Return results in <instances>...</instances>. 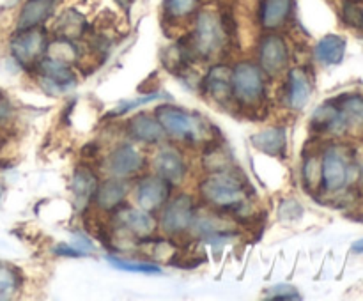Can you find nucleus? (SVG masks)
<instances>
[{"mask_svg":"<svg viewBox=\"0 0 363 301\" xmlns=\"http://www.w3.org/2000/svg\"><path fill=\"white\" fill-rule=\"evenodd\" d=\"M312 94V85L311 78H308L307 71L301 67H293L289 69L287 74V89H286V98L287 103L293 110L305 108Z\"/></svg>","mask_w":363,"mask_h":301,"instance_id":"nucleus-17","label":"nucleus"},{"mask_svg":"<svg viewBox=\"0 0 363 301\" xmlns=\"http://www.w3.org/2000/svg\"><path fill=\"white\" fill-rule=\"evenodd\" d=\"M264 297L266 300H300L301 296L293 285L282 283V285H275L266 290Z\"/></svg>","mask_w":363,"mask_h":301,"instance_id":"nucleus-29","label":"nucleus"},{"mask_svg":"<svg viewBox=\"0 0 363 301\" xmlns=\"http://www.w3.org/2000/svg\"><path fill=\"white\" fill-rule=\"evenodd\" d=\"M202 198L218 209H238L247 205V190L240 177L230 170H216L199 186Z\"/></svg>","mask_w":363,"mask_h":301,"instance_id":"nucleus-1","label":"nucleus"},{"mask_svg":"<svg viewBox=\"0 0 363 301\" xmlns=\"http://www.w3.org/2000/svg\"><path fill=\"white\" fill-rule=\"evenodd\" d=\"M105 259L112 268L121 269V271L142 273V275H160V273H162V269H160L156 264H152V262L128 261V259L116 257V255H106Z\"/></svg>","mask_w":363,"mask_h":301,"instance_id":"nucleus-24","label":"nucleus"},{"mask_svg":"<svg viewBox=\"0 0 363 301\" xmlns=\"http://www.w3.org/2000/svg\"><path fill=\"white\" fill-rule=\"evenodd\" d=\"M342 16H344V20L351 25V27H357V28H360V30H363V9L362 7L354 6V4H350V2L344 4Z\"/></svg>","mask_w":363,"mask_h":301,"instance_id":"nucleus-31","label":"nucleus"},{"mask_svg":"<svg viewBox=\"0 0 363 301\" xmlns=\"http://www.w3.org/2000/svg\"><path fill=\"white\" fill-rule=\"evenodd\" d=\"M315 59L325 66L340 64L346 53V39L337 34H328L315 45Z\"/></svg>","mask_w":363,"mask_h":301,"instance_id":"nucleus-22","label":"nucleus"},{"mask_svg":"<svg viewBox=\"0 0 363 301\" xmlns=\"http://www.w3.org/2000/svg\"><path fill=\"white\" fill-rule=\"evenodd\" d=\"M57 0H27L18 14V30L39 27L55 9Z\"/></svg>","mask_w":363,"mask_h":301,"instance_id":"nucleus-19","label":"nucleus"},{"mask_svg":"<svg viewBox=\"0 0 363 301\" xmlns=\"http://www.w3.org/2000/svg\"><path fill=\"white\" fill-rule=\"evenodd\" d=\"M339 108L342 110L344 117L347 120V126H353V124H363V98L362 96L351 94L344 96L339 99Z\"/></svg>","mask_w":363,"mask_h":301,"instance_id":"nucleus-27","label":"nucleus"},{"mask_svg":"<svg viewBox=\"0 0 363 301\" xmlns=\"http://www.w3.org/2000/svg\"><path fill=\"white\" fill-rule=\"evenodd\" d=\"M20 285L21 278L16 269L7 264H0V301L16 296Z\"/></svg>","mask_w":363,"mask_h":301,"instance_id":"nucleus-25","label":"nucleus"},{"mask_svg":"<svg viewBox=\"0 0 363 301\" xmlns=\"http://www.w3.org/2000/svg\"><path fill=\"white\" fill-rule=\"evenodd\" d=\"M321 188L326 193H335L350 184L354 172V159L350 151L332 145L321 156Z\"/></svg>","mask_w":363,"mask_h":301,"instance_id":"nucleus-2","label":"nucleus"},{"mask_svg":"<svg viewBox=\"0 0 363 301\" xmlns=\"http://www.w3.org/2000/svg\"><path fill=\"white\" fill-rule=\"evenodd\" d=\"M116 222H119L124 230L138 237L151 236L156 227L155 218L142 208H119L116 212Z\"/></svg>","mask_w":363,"mask_h":301,"instance_id":"nucleus-13","label":"nucleus"},{"mask_svg":"<svg viewBox=\"0 0 363 301\" xmlns=\"http://www.w3.org/2000/svg\"><path fill=\"white\" fill-rule=\"evenodd\" d=\"M353 250H354V251H363V239L358 241V243H354Z\"/></svg>","mask_w":363,"mask_h":301,"instance_id":"nucleus-35","label":"nucleus"},{"mask_svg":"<svg viewBox=\"0 0 363 301\" xmlns=\"http://www.w3.org/2000/svg\"><path fill=\"white\" fill-rule=\"evenodd\" d=\"M199 0H165V13L170 18H184L197 7Z\"/></svg>","mask_w":363,"mask_h":301,"instance_id":"nucleus-28","label":"nucleus"},{"mask_svg":"<svg viewBox=\"0 0 363 301\" xmlns=\"http://www.w3.org/2000/svg\"><path fill=\"white\" fill-rule=\"evenodd\" d=\"M169 193V181L160 176H149L144 177L135 188V200H137L138 208L145 209V211H155V209L162 208L165 204Z\"/></svg>","mask_w":363,"mask_h":301,"instance_id":"nucleus-11","label":"nucleus"},{"mask_svg":"<svg viewBox=\"0 0 363 301\" xmlns=\"http://www.w3.org/2000/svg\"><path fill=\"white\" fill-rule=\"evenodd\" d=\"M2 197H4V186L2 183H0V200H2Z\"/></svg>","mask_w":363,"mask_h":301,"instance_id":"nucleus-36","label":"nucleus"},{"mask_svg":"<svg viewBox=\"0 0 363 301\" xmlns=\"http://www.w3.org/2000/svg\"><path fill=\"white\" fill-rule=\"evenodd\" d=\"M156 119L160 120L165 133L179 140H201L206 137V120L177 106H158Z\"/></svg>","mask_w":363,"mask_h":301,"instance_id":"nucleus-3","label":"nucleus"},{"mask_svg":"<svg viewBox=\"0 0 363 301\" xmlns=\"http://www.w3.org/2000/svg\"><path fill=\"white\" fill-rule=\"evenodd\" d=\"M53 254L67 255V257H85V255L82 254L77 246H73V244H66V243L57 244V246L53 248Z\"/></svg>","mask_w":363,"mask_h":301,"instance_id":"nucleus-32","label":"nucleus"},{"mask_svg":"<svg viewBox=\"0 0 363 301\" xmlns=\"http://www.w3.org/2000/svg\"><path fill=\"white\" fill-rule=\"evenodd\" d=\"M57 30L62 34L64 39L80 38L84 32V18L77 11H66L57 21Z\"/></svg>","mask_w":363,"mask_h":301,"instance_id":"nucleus-26","label":"nucleus"},{"mask_svg":"<svg viewBox=\"0 0 363 301\" xmlns=\"http://www.w3.org/2000/svg\"><path fill=\"white\" fill-rule=\"evenodd\" d=\"M96 188H98V177L91 169L80 166L74 170L73 179H71V191H73L74 204L78 209H84L94 198Z\"/></svg>","mask_w":363,"mask_h":301,"instance_id":"nucleus-18","label":"nucleus"},{"mask_svg":"<svg viewBox=\"0 0 363 301\" xmlns=\"http://www.w3.org/2000/svg\"><path fill=\"white\" fill-rule=\"evenodd\" d=\"M11 115H13V106H11L9 99L0 96V124L9 123Z\"/></svg>","mask_w":363,"mask_h":301,"instance_id":"nucleus-33","label":"nucleus"},{"mask_svg":"<svg viewBox=\"0 0 363 301\" xmlns=\"http://www.w3.org/2000/svg\"><path fill=\"white\" fill-rule=\"evenodd\" d=\"M259 64H261V69L269 76H275L287 69L289 50L280 35L272 34L262 38L259 45Z\"/></svg>","mask_w":363,"mask_h":301,"instance_id":"nucleus-9","label":"nucleus"},{"mask_svg":"<svg viewBox=\"0 0 363 301\" xmlns=\"http://www.w3.org/2000/svg\"><path fill=\"white\" fill-rule=\"evenodd\" d=\"M293 9V0H264L261 7V23L268 30L282 27Z\"/></svg>","mask_w":363,"mask_h":301,"instance_id":"nucleus-23","label":"nucleus"},{"mask_svg":"<svg viewBox=\"0 0 363 301\" xmlns=\"http://www.w3.org/2000/svg\"><path fill=\"white\" fill-rule=\"evenodd\" d=\"M312 127H315L321 133L340 135L350 126H347V120L344 117L342 110L339 108V105L328 101L314 112V115H312Z\"/></svg>","mask_w":363,"mask_h":301,"instance_id":"nucleus-16","label":"nucleus"},{"mask_svg":"<svg viewBox=\"0 0 363 301\" xmlns=\"http://www.w3.org/2000/svg\"><path fill=\"white\" fill-rule=\"evenodd\" d=\"M144 154L130 144H123L119 147H116L110 152L108 158H106V169H108V172L113 177H121V179H126V177L138 174L144 169Z\"/></svg>","mask_w":363,"mask_h":301,"instance_id":"nucleus-10","label":"nucleus"},{"mask_svg":"<svg viewBox=\"0 0 363 301\" xmlns=\"http://www.w3.org/2000/svg\"><path fill=\"white\" fill-rule=\"evenodd\" d=\"M155 169L160 177L169 181L170 184H177L186 176V161L183 156L172 147H165L156 154Z\"/></svg>","mask_w":363,"mask_h":301,"instance_id":"nucleus-14","label":"nucleus"},{"mask_svg":"<svg viewBox=\"0 0 363 301\" xmlns=\"http://www.w3.org/2000/svg\"><path fill=\"white\" fill-rule=\"evenodd\" d=\"M126 193H128V184L124 183L121 177H113V179H106L105 183H101L98 188H96L94 200L99 209L112 211V209H117L121 204H123Z\"/></svg>","mask_w":363,"mask_h":301,"instance_id":"nucleus-20","label":"nucleus"},{"mask_svg":"<svg viewBox=\"0 0 363 301\" xmlns=\"http://www.w3.org/2000/svg\"><path fill=\"white\" fill-rule=\"evenodd\" d=\"M195 202L190 195H177L172 200L165 202L162 212V229L167 234H181L194 223Z\"/></svg>","mask_w":363,"mask_h":301,"instance_id":"nucleus-8","label":"nucleus"},{"mask_svg":"<svg viewBox=\"0 0 363 301\" xmlns=\"http://www.w3.org/2000/svg\"><path fill=\"white\" fill-rule=\"evenodd\" d=\"M250 140H252V145H254L255 149H259L261 152H266V154L269 156H279L286 151V144H287L286 127H280V126L266 127V130L255 133Z\"/></svg>","mask_w":363,"mask_h":301,"instance_id":"nucleus-21","label":"nucleus"},{"mask_svg":"<svg viewBox=\"0 0 363 301\" xmlns=\"http://www.w3.org/2000/svg\"><path fill=\"white\" fill-rule=\"evenodd\" d=\"M158 98H160V94H149V96H144V98H135V99H131V101H124V103H121V105L117 106L112 113H110V115H123V113L131 112V110L138 108V106H142V105H147V103L155 101V99H158Z\"/></svg>","mask_w":363,"mask_h":301,"instance_id":"nucleus-30","label":"nucleus"},{"mask_svg":"<svg viewBox=\"0 0 363 301\" xmlns=\"http://www.w3.org/2000/svg\"><path fill=\"white\" fill-rule=\"evenodd\" d=\"M357 170H358V176H360V183L363 186V159L360 161V165H357Z\"/></svg>","mask_w":363,"mask_h":301,"instance_id":"nucleus-34","label":"nucleus"},{"mask_svg":"<svg viewBox=\"0 0 363 301\" xmlns=\"http://www.w3.org/2000/svg\"><path fill=\"white\" fill-rule=\"evenodd\" d=\"M11 55L20 66L27 67L38 62L46 52V34L43 28L32 27L18 30L11 39Z\"/></svg>","mask_w":363,"mask_h":301,"instance_id":"nucleus-7","label":"nucleus"},{"mask_svg":"<svg viewBox=\"0 0 363 301\" xmlns=\"http://www.w3.org/2000/svg\"><path fill=\"white\" fill-rule=\"evenodd\" d=\"M204 92L218 103H227L233 98V69L225 64L213 66L206 74Z\"/></svg>","mask_w":363,"mask_h":301,"instance_id":"nucleus-12","label":"nucleus"},{"mask_svg":"<svg viewBox=\"0 0 363 301\" xmlns=\"http://www.w3.org/2000/svg\"><path fill=\"white\" fill-rule=\"evenodd\" d=\"M35 67H38L39 84H41L43 91L48 94H64L77 85V76L69 64L60 62L53 57H41L35 62Z\"/></svg>","mask_w":363,"mask_h":301,"instance_id":"nucleus-6","label":"nucleus"},{"mask_svg":"<svg viewBox=\"0 0 363 301\" xmlns=\"http://www.w3.org/2000/svg\"><path fill=\"white\" fill-rule=\"evenodd\" d=\"M225 23L213 11H202L197 14L195 30L191 35V48L197 55H216L225 45Z\"/></svg>","mask_w":363,"mask_h":301,"instance_id":"nucleus-4","label":"nucleus"},{"mask_svg":"<svg viewBox=\"0 0 363 301\" xmlns=\"http://www.w3.org/2000/svg\"><path fill=\"white\" fill-rule=\"evenodd\" d=\"M266 92L264 74L252 62H240L233 69V96L240 105L255 106L262 101Z\"/></svg>","mask_w":363,"mask_h":301,"instance_id":"nucleus-5","label":"nucleus"},{"mask_svg":"<svg viewBox=\"0 0 363 301\" xmlns=\"http://www.w3.org/2000/svg\"><path fill=\"white\" fill-rule=\"evenodd\" d=\"M128 135L133 140L144 142V144H158L165 138V130L156 119V115H149V113H138L133 119L128 123Z\"/></svg>","mask_w":363,"mask_h":301,"instance_id":"nucleus-15","label":"nucleus"}]
</instances>
